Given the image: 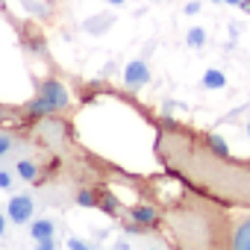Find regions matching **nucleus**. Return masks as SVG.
Wrapping results in <instances>:
<instances>
[{
    "label": "nucleus",
    "mask_w": 250,
    "mask_h": 250,
    "mask_svg": "<svg viewBox=\"0 0 250 250\" xmlns=\"http://www.w3.org/2000/svg\"><path fill=\"white\" fill-rule=\"evenodd\" d=\"M68 106H71V91H68V85L59 83V80H44V83L39 85L36 97H33L27 106H21V109H24L27 118H47V115L65 112Z\"/></svg>",
    "instance_id": "nucleus-1"
},
{
    "label": "nucleus",
    "mask_w": 250,
    "mask_h": 250,
    "mask_svg": "<svg viewBox=\"0 0 250 250\" xmlns=\"http://www.w3.org/2000/svg\"><path fill=\"white\" fill-rule=\"evenodd\" d=\"M27 153H39V145L24 139V136H18V133L0 130V168H3L6 162H18Z\"/></svg>",
    "instance_id": "nucleus-2"
},
{
    "label": "nucleus",
    "mask_w": 250,
    "mask_h": 250,
    "mask_svg": "<svg viewBox=\"0 0 250 250\" xmlns=\"http://www.w3.org/2000/svg\"><path fill=\"white\" fill-rule=\"evenodd\" d=\"M150 83V68L145 59H133L127 68H124V85H127L130 91H139Z\"/></svg>",
    "instance_id": "nucleus-3"
},
{
    "label": "nucleus",
    "mask_w": 250,
    "mask_h": 250,
    "mask_svg": "<svg viewBox=\"0 0 250 250\" xmlns=\"http://www.w3.org/2000/svg\"><path fill=\"white\" fill-rule=\"evenodd\" d=\"M6 212H9V221H12V224H27V221H33L36 200H33L30 194H15V197L9 200Z\"/></svg>",
    "instance_id": "nucleus-4"
},
{
    "label": "nucleus",
    "mask_w": 250,
    "mask_h": 250,
    "mask_svg": "<svg viewBox=\"0 0 250 250\" xmlns=\"http://www.w3.org/2000/svg\"><path fill=\"white\" fill-rule=\"evenodd\" d=\"M53 232H56V227H53V221H47V218H39V221H33V227H30V235H33V241H36L42 250H53V247H56Z\"/></svg>",
    "instance_id": "nucleus-5"
},
{
    "label": "nucleus",
    "mask_w": 250,
    "mask_h": 250,
    "mask_svg": "<svg viewBox=\"0 0 250 250\" xmlns=\"http://www.w3.org/2000/svg\"><path fill=\"white\" fill-rule=\"evenodd\" d=\"M227 244L229 247H235V250H250V212L229 229V238H227Z\"/></svg>",
    "instance_id": "nucleus-6"
},
{
    "label": "nucleus",
    "mask_w": 250,
    "mask_h": 250,
    "mask_svg": "<svg viewBox=\"0 0 250 250\" xmlns=\"http://www.w3.org/2000/svg\"><path fill=\"white\" fill-rule=\"evenodd\" d=\"M130 218H133L139 227H156V224H159V212H156L153 206H147V203L133 206V209H130Z\"/></svg>",
    "instance_id": "nucleus-7"
},
{
    "label": "nucleus",
    "mask_w": 250,
    "mask_h": 250,
    "mask_svg": "<svg viewBox=\"0 0 250 250\" xmlns=\"http://www.w3.org/2000/svg\"><path fill=\"white\" fill-rule=\"evenodd\" d=\"M15 171H18V177L27 180V183H36V180H39V162L33 159V153L21 156V159L15 162Z\"/></svg>",
    "instance_id": "nucleus-8"
},
{
    "label": "nucleus",
    "mask_w": 250,
    "mask_h": 250,
    "mask_svg": "<svg viewBox=\"0 0 250 250\" xmlns=\"http://www.w3.org/2000/svg\"><path fill=\"white\" fill-rule=\"evenodd\" d=\"M224 85H227V77L218 68H209L203 74V88H224Z\"/></svg>",
    "instance_id": "nucleus-9"
},
{
    "label": "nucleus",
    "mask_w": 250,
    "mask_h": 250,
    "mask_svg": "<svg viewBox=\"0 0 250 250\" xmlns=\"http://www.w3.org/2000/svg\"><path fill=\"white\" fill-rule=\"evenodd\" d=\"M206 147H209L218 159H229V147H227V142H224L221 136H209V139H206Z\"/></svg>",
    "instance_id": "nucleus-10"
},
{
    "label": "nucleus",
    "mask_w": 250,
    "mask_h": 250,
    "mask_svg": "<svg viewBox=\"0 0 250 250\" xmlns=\"http://www.w3.org/2000/svg\"><path fill=\"white\" fill-rule=\"evenodd\" d=\"M24 109H12V106H3L0 103V124H12V121H24Z\"/></svg>",
    "instance_id": "nucleus-11"
},
{
    "label": "nucleus",
    "mask_w": 250,
    "mask_h": 250,
    "mask_svg": "<svg viewBox=\"0 0 250 250\" xmlns=\"http://www.w3.org/2000/svg\"><path fill=\"white\" fill-rule=\"evenodd\" d=\"M188 44H191V47H203V44H206V33H203L200 27L188 30Z\"/></svg>",
    "instance_id": "nucleus-12"
},
{
    "label": "nucleus",
    "mask_w": 250,
    "mask_h": 250,
    "mask_svg": "<svg viewBox=\"0 0 250 250\" xmlns=\"http://www.w3.org/2000/svg\"><path fill=\"white\" fill-rule=\"evenodd\" d=\"M77 203H80V206H94V203H97V197H94V191H91V188H83V191H77Z\"/></svg>",
    "instance_id": "nucleus-13"
},
{
    "label": "nucleus",
    "mask_w": 250,
    "mask_h": 250,
    "mask_svg": "<svg viewBox=\"0 0 250 250\" xmlns=\"http://www.w3.org/2000/svg\"><path fill=\"white\" fill-rule=\"evenodd\" d=\"M0 188H12V174L6 168H0Z\"/></svg>",
    "instance_id": "nucleus-14"
},
{
    "label": "nucleus",
    "mask_w": 250,
    "mask_h": 250,
    "mask_svg": "<svg viewBox=\"0 0 250 250\" xmlns=\"http://www.w3.org/2000/svg\"><path fill=\"white\" fill-rule=\"evenodd\" d=\"M68 247H71V250H85L88 244H85V241H80V238H71V241H68Z\"/></svg>",
    "instance_id": "nucleus-15"
},
{
    "label": "nucleus",
    "mask_w": 250,
    "mask_h": 250,
    "mask_svg": "<svg viewBox=\"0 0 250 250\" xmlns=\"http://www.w3.org/2000/svg\"><path fill=\"white\" fill-rule=\"evenodd\" d=\"M197 9H200V3H188V6H186V15H194Z\"/></svg>",
    "instance_id": "nucleus-16"
},
{
    "label": "nucleus",
    "mask_w": 250,
    "mask_h": 250,
    "mask_svg": "<svg viewBox=\"0 0 250 250\" xmlns=\"http://www.w3.org/2000/svg\"><path fill=\"white\" fill-rule=\"evenodd\" d=\"M3 235H6V218L0 215V238H3Z\"/></svg>",
    "instance_id": "nucleus-17"
},
{
    "label": "nucleus",
    "mask_w": 250,
    "mask_h": 250,
    "mask_svg": "<svg viewBox=\"0 0 250 250\" xmlns=\"http://www.w3.org/2000/svg\"><path fill=\"white\" fill-rule=\"evenodd\" d=\"M224 3H229V6H241L244 0H224Z\"/></svg>",
    "instance_id": "nucleus-18"
},
{
    "label": "nucleus",
    "mask_w": 250,
    "mask_h": 250,
    "mask_svg": "<svg viewBox=\"0 0 250 250\" xmlns=\"http://www.w3.org/2000/svg\"><path fill=\"white\" fill-rule=\"evenodd\" d=\"M109 3H112V6H121V3H127V0H109Z\"/></svg>",
    "instance_id": "nucleus-19"
},
{
    "label": "nucleus",
    "mask_w": 250,
    "mask_h": 250,
    "mask_svg": "<svg viewBox=\"0 0 250 250\" xmlns=\"http://www.w3.org/2000/svg\"><path fill=\"white\" fill-rule=\"evenodd\" d=\"M247 139H250V121H247Z\"/></svg>",
    "instance_id": "nucleus-20"
},
{
    "label": "nucleus",
    "mask_w": 250,
    "mask_h": 250,
    "mask_svg": "<svg viewBox=\"0 0 250 250\" xmlns=\"http://www.w3.org/2000/svg\"><path fill=\"white\" fill-rule=\"evenodd\" d=\"M212 3H224V0H212Z\"/></svg>",
    "instance_id": "nucleus-21"
},
{
    "label": "nucleus",
    "mask_w": 250,
    "mask_h": 250,
    "mask_svg": "<svg viewBox=\"0 0 250 250\" xmlns=\"http://www.w3.org/2000/svg\"><path fill=\"white\" fill-rule=\"evenodd\" d=\"M0 3H9V0H0Z\"/></svg>",
    "instance_id": "nucleus-22"
}]
</instances>
